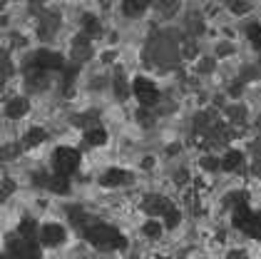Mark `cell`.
<instances>
[{"instance_id":"10","label":"cell","mask_w":261,"mask_h":259,"mask_svg":"<svg viewBox=\"0 0 261 259\" xmlns=\"http://www.w3.org/2000/svg\"><path fill=\"white\" fill-rule=\"evenodd\" d=\"M107 139H110V135H107L105 127H90V130L85 132V142H87L90 147H102V145H107Z\"/></svg>"},{"instance_id":"16","label":"cell","mask_w":261,"mask_h":259,"mask_svg":"<svg viewBox=\"0 0 261 259\" xmlns=\"http://www.w3.org/2000/svg\"><path fill=\"white\" fill-rule=\"evenodd\" d=\"M246 38H249V42H251L256 50H261V25L251 22V25L246 28Z\"/></svg>"},{"instance_id":"2","label":"cell","mask_w":261,"mask_h":259,"mask_svg":"<svg viewBox=\"0 0 261 259\" xmlns=\"http://www.w3.org/2000/svg\"><path fill=\"white\" fill-rule=\"evenodd\" d=\"M53 167H55V172L60 177H67V175L77 172V167H80V152L75 147L62 145V147H58L53 152Z\"/></svg>"},{"instance_id":"19","label":"cell","mask_w":261,"mask_h":259,"mask_svg":"<svg viewBox=\"0 0 261 259\" xmlns=\"http://www.w3.org/2000/svg\"><path fill=\"white\" fill-rule=\"evenodd\" d=\"M164 222H167V227H177V224H179V212L169 207V209L164 212Z\"/></svg>"},{"instance_id":"12","label":"cell","mask_w":261,"mask_h":259,"mask_svg":"<svg viewBox=\"0 0 261 259\" xmlns=\"http://www.w3.org/2000/svg\"><path fill=\"white\" fill-rule=\"evenodd\" d=\"M162 229H164V224L157 222V219H147V222H142V234L149 237V239L162 237Z\"/></svg>"},{"instance_id":"18","label":"cell","mask_w":261,"mask_h":259,"mask_svg":"<svg viewBox=\"0 0 261 259\" xmlns=\"http://www.w3.org/2000/svg\"><path fill=\"white\" fill-rule=\"evenodd\" d=\"M246 234L254 237V239H261V215H254L251 224H249V229H246Z\"/></svg>"},{"instance_id":"5","label":"cell","mask_w":261,"mask_h":259,"mask_svg":"<svg viewBox=\"0 0 261 259\" xmlns=\"http://www.w3.org/2000/svg\"><path fill=\"white\" fill-rule=\"evenodd\" d=\"M10 259H40V247L33 239L10 242Z\"/></svg>"},{"instance_id":"14","label":"cell","mask_w":261,"mask_h":259,"mask_svg":"<svg viewBox=\"0 0 261 259\" xmlns=\"http://www.w3.org/2000/svg\"><path fill=\"white\" fill-rule=\"evenodd\" d=\"M144 13V3H137V0H127V3H122V15H127V18H137Z\"/></svg>"},{"instance_id":"4","label":"cell","mask_w":261,"mask_h":259,"mask_svg":"<svg viewBox=\"0 0 261 259\" xmlns=\"http://www.w3.org/2000/svg\"><path fill=\"white\" fill-rule=\"evenodd\" d=\"M38 237H40L42 247H58V244L65 242L67 232H65V227L58 224V222H45L40 229H38Z\"/></svg>"},{"instance_id":"20","label":"cell","mask_w":261,"mask_h":259,"mask_svg":"<svg viewBox=\"0 0 261 259\" xmlns=\"http://www.w3.org/2000/svg\"><path fill=\"white\" fill-rule=\"evenodd\" d=\"M87 22H85V28H87V33H97V18H92V15H87Z\"/></svg>"},{"instance_id":"15","label":"cell","mask_w":261,"mask_h":259,"mask_svg":"<svg viewBox=\"0 0 261 259\" xmlns=\"http://www.w3.org/2000/svg\"><path fill=\"white\" fill-rule=\"evenodd\" d=\"M47 187H50L55 195H67V192H70V182H67V177H60V175H55V177L50 179Z\"/></svg>"},{"instance_id":"6","label":"cell","mask_w":261,"mask_h":259,"mask_svg":"<svg viewBox=\"0 0 261 259\" xmlns=\"http://www.w3.org/2000/svg\"><path fill=\"white\" fill-rule=\"evenodd\" d=\"M35 67H40V70H60L62 65H65V60H62L60 53H55V50H47V48H42L35 53Z\"/></svg>"},{"instance_id":"17","label":"cell","mask_w":261,"mask_h":259,"mask_svg":"<svg viewBox=\"0 0 261 259\" xmlns=\"http://www.w3.org/2000/svg\"><path fill=\"white\" fill-rule=\"evenodd\" d=\"M18 229H20L22 239H30L33 234H35V229H38V227H35V222H33V219H22V222H20V227H18Z\"/></svg>"},{"instance_id":"11","label":"cell","mask_w":261,"mask_h":259,"mask_svg":"<svg viewBox=\"0 0 261 259\" xmlns=\"http://www.w3.org/2000/svg\"><path fill=\"white\" fill-rule=\"evenodd\" d=\"M241 159H244V157H241L239 150H229V152L221 157L219 167H221V170H226V172H231V170H237V167L241 164Z\"/></svg>"},{"instance_id":"3","label":"cell","mask_w":261,"mask_h":259,"mask_svg":"<svg viewBox=\"0 0 261 259\" xmlns=\"http://www.w3.org/2000/svg\"><path fill=\"white\" fill-rule=\"evenodd\" d=\"M132 95L137 98L142 107H154L157 102H160V87L152 82L149 78H135L132 82Z\"/></svg>"},{"instance_id":"9","label":"cell","mask_w":261,"mask_h":259,"mask_svg":"<svg viewBox=\"0 0 261 259\" xmlns=\"http://www.w3.org/2000/svg\"><path fill=\"white\" fill-rule=\"evenodd\" d=\"M251 219H254V212L249 209V204H237V209H234V224L239 227V229H249V224H251Z\"/></svg>"},{"instance_id":"8","label":"cell","mask_w":261,"mask_h":259,"mask_svg":"<svg viewBox=\"0 0 261 259\" xmlns=\"http://www.w3.org/2000/svg\"><path fill=\"white\" fill-rule=\"evenodd\" d=\"M30 110V102L25 98H13L10 102H5V117L10 120H22Z\"/></svg>"},{"instance_id":"7","label":"cell","mask_w":261,"mask_h":259,"mask_svg":"<svg viewBox=\"0 0 261 259\" xmlns=\"http://www.w3.org/2000/svg\"><path fill=\"white\" fill-rule=\"evenodd\" d=\"M127 179H129V175H127L122 167H110V170H105V172H102L100 184L102 187H122Z\"/></svg>"},{"instance_id":"1","label":"cell","mask_w":261,"mask_h":259,"mask_svg":"<svg viewBox=\"0 0 261 259\" xmlns=\"http://www.w3.org/2000/svg\"><path fill=\"white\" fill-rule=\"evenodd\" d=\"M87 242L97 249H117L122 247V237L117 229H112L110 224H95L87 232Z\"/></svg>"},{"instance_id":"13","label":"cell","mask_w":261,"mask_h":259,"mask_svg":"<svg viewBox=\"0 0 261 259\" xmlns=\"http://www.w3.org/2000/svg\"><path fill=\"white\" fill-rule=\"evenodd\" d=\"M45 139H47V130H45V127H30L28 135H25V142H28L30 147H33V145H40Z\"/></svg>"}]
</instances>
